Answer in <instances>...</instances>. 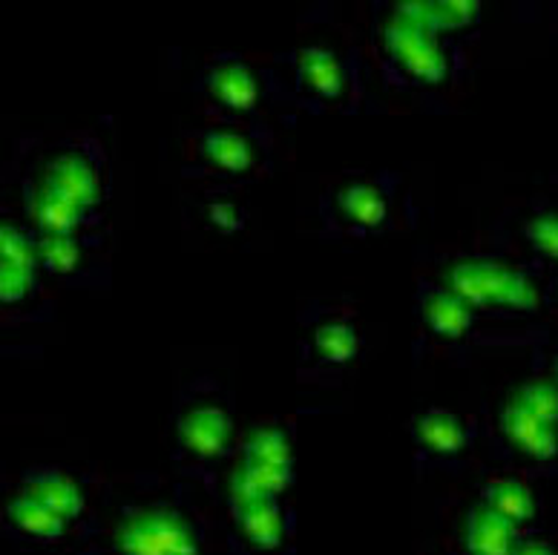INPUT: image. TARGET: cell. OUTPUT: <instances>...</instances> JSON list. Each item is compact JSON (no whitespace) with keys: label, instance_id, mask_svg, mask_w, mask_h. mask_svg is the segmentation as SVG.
<instances>
[{"label":"cell","instance_id":"obj_1","mask_svg":"<svg viewBox=\"0 0 558 555\" xmlns=\"http://www.w3.org/2000/svg\"><path fill=\"white\" fill-rule=\"evenodd\" d=\"M15 210L33 233L105 230L110 198V159L93 133H66L47 144H21L9 161Z\"/></svg>","mask_w":558,"mask_h":555},{"label":"cell","instance_id":"obj_2","mask_svg":"<svg viewBox=\"0 0 558 555\" xmlns=\"http://www.w3.org/2000/svg\"><path fill=\"white\" fill-rule=\"evenodd\" d=\"M372 47L386 81L398 89L438 87L452 72L447 38L423 21L415 0L377 7Z\"/></svg>","mask_w":558,"mask_h":555},{"label":"cell","instance_id":"obj_3","mask_svg":"<svg viewBox=\"0 0 558 555\" xmlns=\"http://www.w3.org/2000/svg\"><path fill=\"white\" fill-rule=\"evenodd\" d=\"M403 179L391 170L351 173L328 188L317 202L326 239H375L398 230L403 216Z\"/></svg>","mask_w":558,"mask_h":555},{"label":"cell","instance_id":"obj_4","mask_svg":"<svg viewBox=\"0 0 558 555\" xmlns=\"http://www.w3.org/2000/svg\"><path fill=\"white\" fill-rule=\"evenodd\" d=\"M233 409L231 391L210 374H199L184 383L175 395L170 414V441L173 460L179 467L205 469L233 449Z\"/></svg>","mask_w":558,"mask_h":555},{"label":"cell","instance_id":"obj_5","mask_svg":"<svg viewBox=\"0 0 558 555\" xmlns=\"http://www.w3.org/2000/svg\"><path fill=\"white\" fill-rule=\"evenodd\" d=\"M33 228L15 207L0 202V323L52 317Z\"/></svg>","mask_w":558,"mask_h":555},{"label":"cell","instance_id":"obj_6","mask_svg":"<svg viewBox=\"0 0 558 555\" xmlns=\"http://www.w3.org/2000/svg\"><path fill=\"white\" fill-rule=\"evenodd\" d=\"M475 314L478 311H507V314H535L542 309V294L524 270L495 256H454L440 270V282Z\"/></svg>","mask_w":558,"mask_h":555},{"label":"cell","instance_id":"obj_7","mask_svg":"<svg viewBox=\"0 0 558 555\" xmlns=\"http://www.w3.org/2000/svg\"><path fill=\"white\" fill-rule=\"evenodd\" d=\"M112 555H205L196 518L175 500H144L121 509L110 530Z\"/></svg>","mask_w":558,"mask_h":555},{"label":"cell","instance_id":"obj_8","mask_svg":"<svg viewBox=\"0 0 558 555\" xmlns=\"http://www.w3.org/2000/svg\"><path fill=\"white\" fill-rule=\"evenodd\" d=\"M294 478L291 432L282 423H259L233 453L225 498H282Z\"/></svg>","mask_w":558,"mask_h":555},{"label":"cell","instance_id":"obj_9","mask_svg":"<svg viewBox=\"0 0 558 555\" xmlns=\"http://www.w3.org/2000/svg\"><path fill=\"white\" fill-rule=\"evenodd\" d=\"M360 354H363V334L349 309L317 305L305 314L300 363H296L300 381H340L345 369L357 363Z\"/></svg>","mask_w":558,"mask_h":555},{"label":"cell","instance_id":"obj_10","mask_svg":"<svg viewBox=\"0 0 558 555\" xmlns=\"http://www.w3.org/2000/svg\"><path fill=\"white\" fill-rule=\"evenodd\" d=\"M279 64L288 70L291 93L305 110H335L357 96L354 64L326 44H305V47L291 49L279 58Z\"/></svg>","mask_w":558,"mask_h":555},{"label":"cell","instance_id":"obj_11","mask_svg":"<svg viewBox=\"0 0 558 555\" xmlns=\"http://www.w3.org/2000/svg\"><path fill=\"white\" fill-rule=\"evenodd\" d=\"M268 135L256 133L245 124H214L196 133V176H208L216 182H240L265 165Z\"/></svg>","mask_w":558,"mask_h":555},{"label":"cell","instance_id":"obj_12","mask_svg":"<svg viewBox=\"0 0 558 555\" xmlns=\"http://www.w3.org/2000/svg\"><path fill=\"white\" fill-rule=\"evenodd\" d=\"M193 89L210 104L228 124H247L263 101V75L233 52H219L202 70Z\"/></svg>","mask_w":558,"mask_h":555},{"label":"cell","instance_id":"obj_13","mask_svg":"<svg viewBox=\"0 0 558 555\" xmlns=\"http://www.w3.org/2000/svg\"><path fill=\"white\" fill-rule=\"evenodd\" d=\"M38 262L44 277L58 282H93L98 277V265L107 268V233H56L38 237Z\"/></svg>","mask_w":558,"mask_h":555},{"label":"cell","instance_id":"obj_14","mask_svg":"<svg viewBox=\"0 0 558 555\" xmlns=\"http://www.w3.org/2000/svg\"><path fill=\"white\" fill-rule=\"evenodd\" d=\"M17 490L26 492L29 498L40 500L44 507L52 509L58 518H64L70 527H78L87 518L89 500L87 490L78 475L70 469L52 467V463H35L17 475Z\"/></svg>","mask_w":558,"mask_h":555},{"label":"cell","instance_id":"obj_15","mask_svg":"<svg viewBox=\"0 0 558 555\" xmlns=\"http://www.w3.org/2000/svg\"><path fill=\"white\" fill-rule=\"evenodd\" d=\"M70 530L72 527L64 518H58L52 509L29 498L17 486H12L0 504V532L9 541H17L26 547H52V544H61Z\"/></svg>","mask_w":558,"mask_h":555},{"label":"cell","instance_id":"obj_16","mask_svg":"<svg viewBox=\"0 0 558 555\" xmlns=\"http://www.w3.org/2000/svg\"><path fill=\"white\" fill-rule=\"evenodd\" d=\"M409 435L421 463H447L461 458L472 444L470 423L444 406H426L417 412L409 423Z\"/></svg>","mask_w":558,"mask_h":555},{"label":"cell","instance_id":"obj_17","mask_svg":"<svg viewBox=\"0 0 558 555\" xmlns=\"http://www.w3.org/2000/svg\"><path fill=\"white\" fill-rule=\"evenodd\" d=\"M415 317L429 337L452 346V342H463L475 331L478 314L466 302L449 294L444 286L432 282V279H421L415 291Z\"/></svg>","mask_w":558,"mask_h":555},{"label":"cell","instance_id":"obj_18","mask_svg":"<svg viewBox=\"0 0 558 555\" xmlns=\"http://www.w3.org/2000/svg\"><path fill=\"white\" fill-rule=\"evenodd\" d=\"M233 527L240 539L256 553H274L286 544L291 516L282 498H228Z\"/></svg>","mask_w":558,"mask_h":555},{"label":"cell","instance_id":"obj_19","mask_svg":"<svg viewBox=\"0 0 558 555\" xmlns=\"http://www.w3.org/2000/svg\"><path fill=\"white\" fill-rule=\"evenodd\" d=\"M498 429H501L504 441L524 458L544 463V460H553L558 455V423L544 421L524 406L512 403L510 397L498 412Z\"/></svg>","mask_w":558,"mask_h":555},{"label":"cell","instance_id":"obj_20","mask_svg":"<svg viewBox=\"0 0 558 555\" xmlns=\"http://www.w3.org/2000/svg\"><path fill=\"white\" fill-rule=\"evenodd\" d=\"M519 544V527L504 521L487 504H472L463 521V547L466 555H510Z\"/></svg>","mask_w":558,"mask_h":555},{"label":"cell","instance_id":"obj_21","mask_svg":"<svg viewBox=\"0 0 558 555\" xmlns=\"http://www.w3.org/2000/svg\"><path fill=\"white\" fill-rule=\"evenodd\" d=\"M481 504H487L493 512H498L512 527L533 523L535 516H538V504H535L533 490L521 478H489L484 490H481Z\"/></svg>","mask_w":558,"mask_h":555},{"label":"cell","instance_id":"obj_22","mask_svg":"<svg viewBox=\"0 0 558 555\" xmlns=\"http://www.w3.org/2000/svg\"><path fill=\"white\" fill-rule=\"evenodd\" d=\"M415 7L423 21L444 38L470 29V26L478 24L481 17L478 0H466V3H449V0H421L417 3L415 0Z\"/></svg>","mask_w":558,"mask_h":555},{"label":"cell","instance_id":"obj_23","mask_svg":"<svg viewBox=\"0 0 558 555\" xmlns=\"http://www.w3.org/2000/svg\"><path fill=\"white\" fill-rule=\"evenodd\" d=\"M512 403L524 406L533 414L544 418V421L558 423V383L544 381V377H530V381L519 383L515 389L507 395Z\"/></svg>","mask_w":558,"mask_h":555},{"label":"cell","instance_id":"obj_24","mask_svg":"<svg viewBox=\"0 0 558 555\" xmlns=\"http://www.w3.org/2000/svg\"><path fill=\"white\" fill-rule=\"evenodd\" d=\"M521 233L535 254L558 260V210H542V214L530 216Z\"/></svg>","mask_w":558,"mask_h":555},{"label":"cell","instance_id":"obj_25","mask_svg":"<svg viewBox=\"0 0 558 555\" xmlns=\"http://www.w3.org/2000/svg\"><path fill=\"white\" fill-rule=\"evenodd\" d=\"M208 214H210V222H214V228L225 230V233L240 230L242 225H245V210H242L236 202H228V198H216V202H210Z\"/></svg>","mask_w":558,"mask_h":555},{"label":"cell","instance_id":"obj_26","mask_svg":"<svg viewBox=\"0 0 558 555\" xmlns=\"http://www.w3.org/2000/svg\"><path fill=\"white\" fill-rule=\"evenodd\" d=\"M510 555H558V550L544 539H519Z\"/></svg>","mask_w":558,"mask_h":555},{"label":"cell","instance_id":"obj_27","mask_svg":"<svg viewBox=\"0 0 558 555\" xmlns=\"http://www.w3.org/2000/svg\"><path fill=\"white\" fill-rule=\"evenodd\" d=\"M553 374H556V383H558V354L553 358Z\"/></svg>","mask_w":558,"mask_h":555},{"label":"cell","instance_id":"obj_28","mask_svg":"<svg viewBox=\"0 0 558 555\" xmlns=\"http://www.w3.org/2000/svg\"><path fill=\"white\" fill-rule=\"evenodd\" d=\"M556 294H558V286H556Z\"/></svg>","mask_w":558,"mask_h":555}]
</instances>
